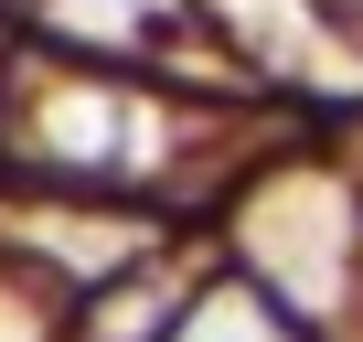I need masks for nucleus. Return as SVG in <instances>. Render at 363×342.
Returning <instances> with one entry per match:
<instances>
[{
	"label": "nucleus",
	"instance_id": "1",
	"mask_svg": "<svg viewBox=\"0 0 363 342\" xmlns=\"http://www.w3.org/2000/svg\"><path fill=\"white\" fill-rule=\"evenodd\" d=\"M11 160H33L43 182H139L160 160V118L128 96V86H65V75H22V107H11Z\"/></svg>",
	"mask_w": 363,
	"mask_h": 342
},
{
	"label": "nucleus",
	"instance_id": "2",
	"mask_svg": "<svg viewBox=\"0 0 363 342\" xmlns=\"http://www.w3.org/2000/svg\"><path fill=\"white\" fill-rule=\"evenodd\" d=\"M214 11H225V33L257 65H278V75L320 65V11H310V0H214Z\"/></svg>",
	"mask_w": 363,
	"mask_h": 342
},
{
	"label": "nucleus",
	"instance_id": "3",
	"mask_svg": "<svg viewBox=\"0 0 363 342\" xmlns=\"http://www.w3.org/2000/svg\"><path fill=\"white\" fill-rule=\"evenodd\" d=\"M43 22L75 43H150L171 33V0H43Z\"/></svg>",
	"mask_w": 363,
	"mask_h": 342
},
{
	"label": "nucleus",
	"instance_id": "4",
	"mask_svg": "<svg viewBox=\"0 0 363 342\" xmlns=\"http://www.w3.org/2000/svg\"><path fill=\"white\" fill-rule=\"evenodd\" d=\"M171 342H289V331H278V321H267V310H257L246 289H214V299H203L193 321L171 331Z\"/></svg>",
	"mask_w": 363,
	"mask_h": 342
}]
</instances>
